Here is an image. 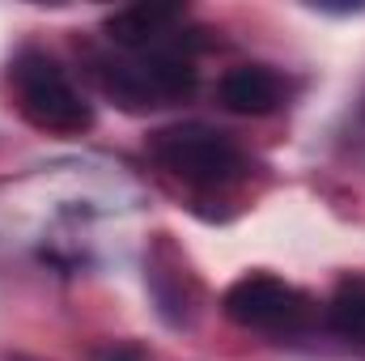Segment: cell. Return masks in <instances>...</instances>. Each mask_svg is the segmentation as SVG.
<instances>
[{
	"label": "cell",
	"mask_w": 365,
	"mask_h": 361,
	"mask_svg": "<svg viewBox=\"0 0 365 361\" xmlns=\"http://www.w3.org/2000/svg\"><path fill=\"white\" fill-rule=\"evenodd\" d=\"M13 90H17V106L21 115L56 136H81L93 123V106L77 93V86L64 77V68L43 56V51H21L13 60Z\"/></svg>",
	"instance_id": "6da1fadb"
},
{
	"label": "cell",
	"mask_w": 365,
	"mask_h": 361,
	"mask_svg": "<svg viewBox=\"0 0 365 361\" xmlns=\"http://www.w3.org/2000/svg\"><path fill=\"white\" fill-rule=\"evenodd\" d=\"M98 81L119 106L140 111V106H162L195 90V68L182 56V47H153V51H132L119 60H98Z\"/></svg>",
	"instance_id": "7a4b0ae2"
},
{
	"label": "cell",
	"mask_w": 365,
	"mask_h": 361,
	"mask_svg": "<svg viewBox=\"0 0 365 361\" xmlns=\"http://www.w3.org/2000/svg\"><path fill=\"white\" fill-rule=\"evenodd\" d=\"M149 149L170 175H179L182 183H195V187H225V183L242 179V171H247L242 149L225 132L204 128V123L162 128Z\"/></svg>",
	"instance_id": "3957f363"
},
{
	"label": "cell",
	"mask_w": 365,
	"mask_h": 361,
	"mask_svg": "<svg viewBox=\"0 0 365 361\" xmlns=\"http://www.w3.org/2000/svg\"><path fill=\"white\" fill-rule=\"evenodd\" d=\"M225 315L247 327V332H268V336H293L310 319V298L268 272H251L225 289Z\"/></svg>",
	"instance_id": "277c9868"
},
{
	"label": "cell",
	"mask_w": 365,
	"mask_h": 361,
	"mask_svg": "<svg viewBox=\"0 0 365 361\" xmlns=\"http://www.w3.org/2000/svg\"><path fill=\"white\" fill-rule=\"evenodd\" d=\"M182 21L179 4H128L106 17V34L123 51H153V47H182L175 26Z\"/></svg>",
	"instance_id": "5b68a950"
},
{
	"label": "cell",
	"mask_w": 365,
	"mask_h": 361,
	"mask_svg": "<svg viewBox=\"0 0 365 361\" xmlns=\"http://www.w3.org/2000/svg\"><path fill=\"white\" fill-rule=\"evenodd\" d=\"M276 102H280V81L268 68L242 64L221 77V106L234 115H268L276 111Z\"/></svg>",
	"instance_id": "8992f818"
},
{
	"label": "cell",
	"mask_w": 365,
	"mask_h": 361,
	"mask_svg": "<svg viewBox=\"0 0 365 361\" xmlns=\"http://www.w3.org/2000/svg\"><path fill=\"white\" fill-rule=\"evenodd\" d=\"M327 319L340 336L349 340H365V280H349L340 285V293L327 306Z\"/></svg>",
	"instance_id": "52a82bcc"
},
{
	"label": "cell",
	"mask_w": 365,
	"mask_h": 361,
	"mask_svg": "<svg viewBox=\"0 0 365 361\" xmlns=\"http://www.w3.org/2000/svg\"><path fill=\"white\" fill-rule=\"evenodd\" d=\"M17 361H26V357H17Z\"/></svg>",
	"instance_id": "ba28073f"
}]
</instances>
